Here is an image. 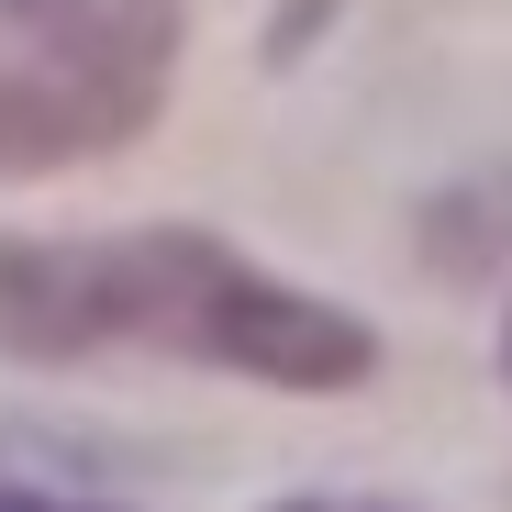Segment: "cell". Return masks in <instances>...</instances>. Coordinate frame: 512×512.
Instances as JSON below:
<instances>
[{"mask_svg":"<svg viewBox=\"0 0 512 512\" xmlns=\"http://www.w3.org/2000/svg\"><path fill=\"white\" fill-rule=\"evenodd\" d=\"M112 346L156 357H212L268 390H357L379 368V334L268 268H245L212 234H0V357L78 368Z\"/></svg>","mask_w":512,"mask_h":512,"instance_id":"cell-1","label":"cell"},{"mask_svg":"<svg viewBox=\"0 0 512 512\" xmlns=\"http://www.w3.org/2000/svg\"><path fill=\"white\" fill-rule=\"evenodd\" d=\"M156 90L167 78H112V67H0V179H45V167H78V156H112L156 123Z\"/></svg>","mask_w":512,"mask_h":512,"instance_id":"cell-2","label":"cell"},{"mask_svg":"<svg viewBox=\"0 0 512 512\" xmlns=\"http://www.w3.org/2000/svg\"><path fill=\"white\" fill-rule=\"evenodd\" d=\"M45 56L67 67H112V78H167L179 45V0H0Z\"/></svg>","mask_w":512,"mask_h":512,"instance_id":"cell-3","label":"cell"},{"mask_svg":"<svg viewBox=\"0 0 512 512\" xmlns=\"http://www.w3.org/2000/svg\"><path fill=\"white\" fill-rule=\"evenodd\" d=\"M0 512H101V501H56V490H12L0 479Z\"/></svg>","mask_w":512,"mask_h":512,"instance_id":"cell-4","label":"cell"},{"mask_svg":"<svg viewBox=\"0 0 512 512\" xmlns=\"http://www.w3.org/2000/svg\"><path fill=\"white\" fill-rule=\"evenodd\" d=\"M279 512H390V501H279Z\"/></svg>","mask_w":512,"mask_h":512,"instance_id":"cell-5","label":"cell"},{"mask_svg":"<svg viewBox=\"0 0 512 512\" xmlns=\"http://www.w3.org/2000/svg\"><path fill=\"white\" fill-rule=\"evenodd\" d=\"M501 368H512V312H501Z\"/></svg>","mask_w":512,"mask_h":512,"instance_id":"cell-6","label":"cell"}]
</instances>
